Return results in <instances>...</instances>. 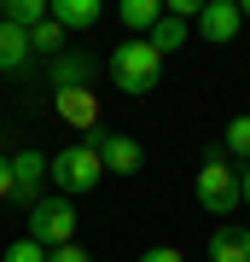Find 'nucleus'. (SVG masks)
I'll return each mask as SVG.
<instances>
[{
	"label": "nucleus",
	"mask_w": 250,
	"mask_h": 262,
	"mask_svg": "<svg viewBox=\"0 0 250 262\" xmlns=\"http://www.w3.org/2000/svg\"><path fill=\"white\" fill-rule=\"evenodd\" d=\"M0 24H12V29H35V24H47V0H0Z\"/></svg>",
	"instance_id": "12"
},
{
	"label": "nucleus",
	"mask_w": 250,
	"mask_h": 262,
	"mask_svg": "<svg viewBox=\"0 0 250 262\" xmlns=\"http://www.w3.org/2000/svg\"><path fill=\"white\" fill-rule=\"evenodd\" d=\"M186 41H192V29H186L180 18H169V12H163V18L151 24V35H146V47L157 53V58H169V53H180Z\"/></svg>",
	"instance_id": "10"
},
{
	"label": "nucleus",
	"mask_w": 250,
	"mask_h": 262,
	"mask_svg": "<svg viewBox=\"0 0 250 262\" xmlns=\"http://www.w3.org/2000/svg\"><path fill=\"white\" fill-rule=\"evenodd\" d=\"M210 262H250V227H221V233H210Z\"/></svg>",
	"instance_id": "11"
},
{
	"label": "nucleus",
	"mask_w": 250,
	"mask_h": 262,
	"mask_svg": "<svg viewBox=\"0 0 250 262\" xmlns=\"http://www.w3.org/2000/svg\"><path fill=\"white\" fill-rule=\"evenodd\" d=\"M239 204H250V163L239 169Z\"/></svg>",
	"instance_id": "22"
},
{
	"label": "nucleus",
	"mask_w": 250,
	"mask_h": 262,
	"mask_svg": "<svg viewBox=\"0 0 250 262\" xmlns=\"http://www.w3.org/2000/svg\"><path fill=\"white\" fill-rule=\"evenodd\" d=\"M47 18L70 35V29H93L105 18V6H99V0H47Z\"/></svg>",
	"instance_id": "8"
},
{
	"label": "nucleus",
	"mask_w": 250,
	"mask_h": 262,
	"mask_svg": "<svg viewBox=\"0 0 250 262\" xmlns=\"http://www.w3.org/2000/svg\"><path fill=\"white\" fill-rule=\"evenodd\" d=\"M140 262H186V256L175 251V245H151V251H146V256H140Z\"/></svg>",
	"instance_id": "20"
},
{
	"label": "nucleus",
	"mask_w": 250,
	"mask_h": 262,
	"mask_svg": "<svg viewBox=\"0 0 250 262\" xmlns=\"http://www.w3.org/2000/svg\"><path fill=\"white\" fill-rule=\"evenodd\" d=\"M93 70L99 64H93L87 53H64V58H53V88L58 94H82V88L93 82Z\"/></svg>",
	"instance_id": "9"
},
{
	"label": "nucleus",
	"mask_w": 250,
	"mask_h": 262,
	"mask_svg": "<svg viewBox=\"0 0 250 262\" xmlns=\"http://www.w3.org/2000/svg\"><path fill=\"white\" fill-rule=\"evenodd\" d=\"M47 198V158L35 146H24L18 158H12V204H24V210H35Z\"/></svg>",
	"instance_id": "6"
},
{
	"label": "nucleus",
	"mask_w": 250,
	"mask_h": 262,
	"mask_svg": "<svg viewBox=\"0 0 250 262\" xmlns=\"http://www.w3.org/2000/svg\"><path fill=\"white\" fill-rule=\"evenodd\" d=\"M198 204L210 215H233L239 210V169H227L221 158H204V169H198Z\"/></svg>",
	"instance_id": "4"
},
{
	"label": "nucleus",
	"mask_w": 250,
	"mask_h": 262,
	"mask_svg": "<svg viewBox=\"0 0 250 262\" xmlns=\"http://www.w3.org/2000/svg\"><path fill=\"white\" fill-rule=\"evenodd\" d=\"M239 18H244V24H250V0H239Z\"/></svg>",
	"instance_id": "23"
},
{
	"label": "nucleus",
	"mask_w": 250,
	"mask_h": 262,
	"mask_svg": "<svg viewBox=\"0 0 250 262\" xmlns=\"http://www.w3.org/2000/svg\"><path fill=\"white\" fill-rule=\"evenodd\" d=\"M157 76H163V58L146 47V35H128V41L111 53V82L122 88V94H151Z\"/></svg>",
	"instance_id": "1"
},
{
	"label": "nucleus",
	"mask_w": 250,
	"mask_h": 262,
	"mask_svg": "<svg viewBox=\"0 0 250 262\" xmlns=\"http://www.w3.org/2000/svg\"><path fill=\"white\" fill-rule=\"evenodd\" d=\"M0 262H47V251H41L35 239H12V245H6V256H0Z\"/></svg>",
	"instance_id": "18"
},
{
	"label": "nucleus",
	"mask_w": 250,
	"mask_h": 262,
	"mask_svg": "<svg viewBox=\"0 0 250 262\" xmlns=\"http://www.w3.org/2000/svg\"><path fill=\"white\" fill-rule=\"evenodd\" d=\"M24 239H35L41 251H58V245H76V198L64 192H47L35 210H29V233Z\"/></svg>",
	"instance_id": "2"
},
{
	"label": "nucleus",
	"mask_w": 250,
	"mask_h": 262,
	"mask_svg": "<svg viewBox=\"0 0 250 262\" xmlns=\"http://www.w3.org/2000/svg\"><path fill=\"white\" fill-rule=\"evenodd\" d=\"M58 117L64 122H93V94L82 88V94H58Z\"/></svg>",
	"instance_id": "17"
},
{
	"label": "nucleus",
	"mask_w": 250,
	"mask_h": 262,
	"mask_svg": "<svg viewBox=\"0 0 250 262\" xmlns=\"http://www.w3.org/2000/svg\"><path fill=\"white\" fill-rule=\"evenodd\" d=\"M29 58H35V53H29V35L12 29V24H0V70H24Z\"/></svg>",
	"instance_id": "13"
},
{
	"label": "nucleus",
	"mask_w": 250,
	"mask_h": 262,
	"mask_svg": "<svg viewBox=\"0 0 250 262\" xmlns=\"http://www.w3.org/2000/svg\"><path fill=\"white\" fill-rule=\"evenodd\" d=\"M0 198H12V158H0Z\"/></svg>",
	"instance_id": "21"
},
{
	"label": "nucleus",
	"mask_w": 250,
	"mask_h": 262,
	"mask_svg": "<svg viewBox=\"0 0 250 262\" xmlns=\"http://www.w3.org/2000/svg\"><path fill=\"white\" fill-rule=\"evenodd\" d=\"M221 146L233 151V158H239V169L250 163V111H244V117H233V122H227V134H221Z\"/></svg>",
	"instance_id": "16"
},
{
	"label": "nucleus",
	"mask_w": 250,
	"mask_h": 262,
	"mask_svg": "<svg viewBox=\"0 0 250 262\" xmlns=\"http://www.w3.org/2000/svg\"><path fill=\"white\" fill-rule=\"evenodd\" d=\"M47 262H93L82 245H58V251H47Z\"/></svg>",
	"instance_id": "19"
},
{
	"label": "nucleus",
	"mask_w": 250,
	"mask_h": 262,
	"mask_svg": "<svg viewBox=\"0 0 250 262\" xmlns=\"http://www.w3.org/2000/svg\"><path fill=\"white\" fill-rule=\"evenodd\" d=\"M87 146H93V158H99V169H111V175H140V163H146V151H140L134 134H111V128H99Z\"/></svg>",
	"instance_id": "5"
},
{
	"label": "nucleus",
	"mask_w": 250,
	"mask_h": 262,
	"mask_svg": "<svg viewBox=\"0 0 250 262\" xmlns=\"http://www.w3.org/2000/svg\"><path fill=\"white\" fill-rule=\"evenodd\" d=\"M29 53H41V58H64V29H58L53 18L29 29Z\"/></svg>",
	"instance_id": "15"
},
{
	"label": "nucleus",
	"mask_w": 250,
	"mask_h": 262,
	"mask_svg": "<svg viewBox=\"0 0 250 262\" xmlns=\"http://www.w3.org/2000/svg\"><path fill=\"white\" fill-rule=\"evenodd\" d=\"M47 181H53L64 198H76V192H93L105 181V169H99V158H93V146L82 140V146H64L58 158H47Z\"/></svg>",
	"instance_id": "3"
},
{
	"label": "nucleus",
	"mask_w": 250,
	"mask_h": 262,
	"mask_svg": "<svg viewBox=\"0 0 250 262\" xmlns=\"http://www.w3.org/2000/svg\"><path fill=\"white\" fill-rule=\"evenodd\" d=\"M117 18L128 24V29H151V24L163 18V0H122V6H117Z\"/></svg>",
	"instance_id": "14"
},
{
	"label": "nucleus",
	"mask_w": 250,
	"mask_h": 262,
	"mask_svg": "<svg viewBox=\"0 0 250 262\" xmlns=\"http://www.w3.org/2000/svg\"><path fill=\"white\" fill-rule=\"evenodd\" d=\"M239 0H204V12H198V35H204V47H233L239 41Z\"/></svg>",
	"instance_id": "7"
}]
</instances>
